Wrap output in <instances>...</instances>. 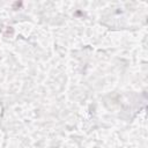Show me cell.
I'll list each match as a JSON object with an SVG mask.
<instances>
[{"label": "cell", "mask_w": 148, "mask_h": 148, "mask_svg": "<svg viewBox=\"0 0 148 148\" xmlns=\"http://www.w3.org/2000/svg\"><path fill=\"white\" fill-rule=\"evenodd\" d=\"M3 35L5 37H7V38H12L14 36V29L12 27H6L4 29V31H3Z\"/></svg>", "instance_id": "obj_1"}, {"label": "cell", "mask_w": 148, "mask_h": 148, "mask_svg": "<svg viewBox=\"0 0 148 148\" xmlns=\"http://www.w3.org/2000/svg\"><path fill=\"white\" fill-rule=\"evenodd\" d=\"M22 7V1H16L13 4V10H19Z\"/></svg>", "instance_id": "obj_2"}]
</instances>
